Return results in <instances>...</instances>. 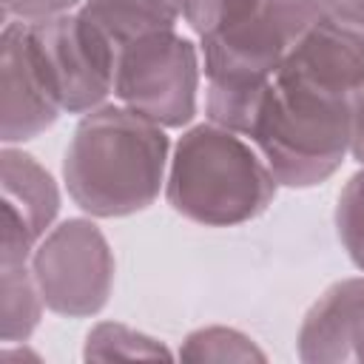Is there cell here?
Returning <instances> with one entry per match:
<instances>
[{
	"label": "cell",
	"instance_id": "cell-2",
	"mask_svg": "<svg viewBox=\"0 0 364 364\" xmlns=\"http://www.w3.org/2000/svg\"><path fill=\"white\" fill-rule=\"evenodd\" d=\"M279 188L247 136L205 119L182 128L173 142L162 196L171 210L193 225L236 228L259 219Z\"/></svg>",
	"mask_w": 364,
	"mask_h": 364
},
{
	"label": "cell",
	"instance_id": "cell-16",
	"mask_svg": "<svg viewBox=\"0 0 364 364\" xmlns=\"http://www.w3.org/2000/svg\"><path fill=\"white\" fill-rule=\"evenodd\" d=\"M185 361H264V350L242 330L210 324L185 336L179 353Z\"/></svg>",
	"mask_w": 364,
	"mask_h": 364
},
{
	"label": "cell",
	"instance_id": "cell-8",
	"mask_svg": "<svg viewBox=\"0 0 364 364\" xmlns=\"http://www.w3.org/2000/svg\"><path fill=\"white\" fill-rule=\"evenodd\" d=\"M63 105L31 23L3 20L0 28V139L23 145L60 119Z\"/></svg>",
	"mask_w": 364,
	"mask_h": 364
},
{
	"label": "cell",
	"instance_id": "cell-13",
	"mask_svg": "<svg viewBox=\"0 0 364 364\" xmlns=\"http://www.w3.org/2000/svg\"><path fill=\"white\" fill-rule=\"evenodd\" d=\"M46 301L28 262H0V338L23 344L40 327Z\"/></svg>",
	"mask_w": 364,
	"mask_h": 364
},
{
	"label": "cell",
	"instance_id": "cell-4",
	"mask_svg": "<svg viewBox=\"0 0 364 364\" xmlns=\"http://www.w3.org/2000/svg\"><path fill=\"white\" fill-rule=\"evenodd\" d=\"M199 43L176 28L154 31L119 46L114 100L162 128H188L199 108Z\"/></svg>",
	"mask_w": 364,
	"mask_h": 364
},
{
	"label": "cell",
	"instance_id": "cell-15",
	"mask_svg": "<svg viewBox=\"0 0 364 364\" xmlns=\"http://www.w3.org/2000/svg\"><path fill=\"white\" fill-rule=\"evenodd\" d=\"M85 361H111V358H173L162 338H154L122 321H100L85 333L82 344Z\"/></svg>",
	"mask_w": 364,
	"mask_h": 364
},
{
	"label": "cell",
	"instance_id": "cell-3",
	"mask_svg": "<svg viewBox=\"0 0 364 364\" xmlns=\"http://www.w3.org/2000/svg\"><path fill=\"white\" fill-rule=\"evenodd\" d=\"M353 102L270 80L247 139L282 188L324 185L350 159Z\"/></svg>",
	"mask_w": 364,
	"mask_h": 364
},
{
	"label": "cell",
	"instance_id": "cell-17",
	"mask_svg": "<svg viewBox=\"0 0 364 364\" xmlns=\"http://www.w3.org/2000/svg\"><path fill=\"white\" fill-rule=\"evenodd\" d=\"M336 236L347 259L364 273V168H358L336 199Z\"/></svg>",
	"mask_w": 364,
	"mask_h": 364
},
{
	"label": "cell",
	"instance_id": "cell-7",
	"mask_svg": "<svg viewBox=\"0 0 364 364\" xmlns=\"http://www.w3.org/2000/svg\"><path fill=\"white\" fill-rule=\"evenodd\" d=\"M65 114H88L114 97L119 46L82 11L31 23Z\"/></svg>",
	"mask_w": 364,
	"mask_h": 364
},
{
	"label": "cell",
	"instance_id": "cell-12",
	"mask_svg": "<svg viewBox=\"0 0 364 364\" xmlns=\"http://www.w3.org/2000/svg\"><path fill=\"white\" fill-rule=\"evenodd\" d=\"M117 46L182 23L179 0H85L80 6Z\"/></svg>",
	"mask_w": 364,
	"mask_h": 364
},
{
	"label": "cell",
	"instance_id": "cell-9",
	"mask_svg": "<svg viewBox=\"0 0 364 364\" xmlns=\"http://www.w3.org/2000/svg\"><path fill=\"white\" fill-rule=\"evenodd\" d=\"M273 80L353 102L364 91V31L321 11L299 34Z\"/></svg>",
	"mask_w": 364,
	"mask_h": 364
},
{
	"label": "cell",
	"instance_id": "cell-19",
	"mask_svg": "<svg viewBox=\"0 0 364 364\" xmlns=\"http://www.w3.org/2000/svg\"><path fill=\"white\" fill-rule=\"evenodd\" d=\"M85 0H0V11L3 20H46V17H57L65 11L80 9Z\"/></svg>",
	"mask_w": 364,
	"mask_h": 364
},
{
	"label": "cell",
	"instance_id": "cell-14",
	"mask_svg": "<svg viewBox=\"0 0 364 364\" xmlns=\"http://www.w3.org/2000/svg\"><path fill=\"white\" fill-rule=\"evenodd\" d=\"M267 88H270V80L267 82L205 80V119L247 136Z\"/></svg>",
	"mask_w": 364,
	"mask_h": 364
},
{
	"label": "cell",
	"instance_id": "cell-6",
	"mask_svg": "<svg viewBox=\"0 0 364 364\" xmlns=\"http://www.w3.org/2000/svg\"><path fill=\"white\" fill-rule=\"evenodd\" d=\"M318 14V0H264L247 17L199 37L205 80H273L299 34Z\"/></svg>",
	"mask_w": 364,
	"mask_h": 364
},
{
	"label": "cell",
	"instance_id": "cell-18",
	"mask_svg": "<svg viewBox=\"0 0 364 364\" xmlns=\"http://www.w3.org/2000/svg\"><path fill=\"white\" fill-rule=\"evenodd\" d=\"M262 3L264 0H179V9H182V23L196 37H205L247 17Z\"/></svg>",
	"mask_w": 364,
	"mask_h": 364
},
{
	"label": "cell",
	"instance_id": "cell-5",
	"mask_svg": "<svg viewBox=\"0 0 364 364\" xmlns=\"http://www.w3.org/2000/svg\"><path fill=\"white\" fill-rule=\"evenodd\" d=\"M28 264L54 316L94 318L114 293L117 259L94 216L60 219L37 242Z\"/></svg>",
	"mask_w": 364,
	"mask_h": 364
},
{
	"label": "cell",
	"instance_id": "cell-11",
	"mask_svg": "<svg viewBox=\"0 0 364 364\" xmlns=\"http://www.w3.org/2000/svg\"><path fill=\"white\" fill-rule=\"evenodd\" d=\"M0 188L3 210L11 213L34 242H40L60 213V185L46 165L17 145L0 148Z\"/></svg>",
	"mask_w": 364,
	"mask_h": 364
},
{
	"label": "cell",
	"instance_id": "cell-1",
	"mask_svg": "<svg viewBox=\"0 0 364 364\" xmlns=\"http://www.w3.org/2000/svg\"><path fill=\"white\" fill-rule=\"evenodd\" d=\"M171 148L168 128L105 102L77 119L63 151V185L85 216L142 213L165 193Z\"/></svg>",
	"mask_w": 364,
	"mask_h": 364
},
{
	"label": "cell",
	"instance_id": "cell-10",
	"mask_svg": "<svg viewBox=\"0 0 364 364\" xmlns=\"http://www.w3.org/2000/svg\"><path fill=\"white\" fill-rule=\"evenodd\" d=\"M304 364L364 361V276L333 282L304 313L296 333Z\"/></svg>",
	"mask_w": 364,
	"mask_h": 364
},
{
	"label": "cell",
	"instance_id": "cell-21",
	"mask_svg": "<svg viewBox=\"0 0 364 364\" xmlns=\"http://www.w3.org/2000/svg\"><path fill=\"white\" fill-rule=\"evenodd\" d=\"M350 159L364 168V91L353 100V136H350Z\"/></svg>",
	"mask_w": 364,
	"mask_h": 364
},
{
	"label": "cell",
	"instance_id": "cell-20",
	"mask_svg": "<svg viewBox=\"0 0 364 364\" xmlns=\"http://www.w3.org/2000/svg\"><path fill=\"white\" fill-rule=\"evenodd\" d=\"M318 6L333 20L364 31V0H318Z\"/></svg>",
	"mask_w": 364,
	"mask_h": 364
}]
</instances>
